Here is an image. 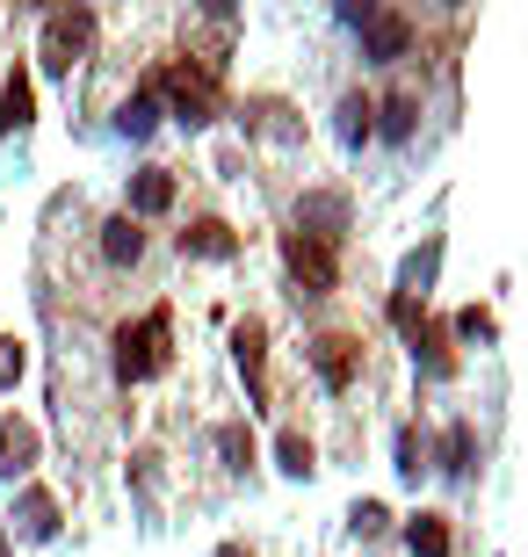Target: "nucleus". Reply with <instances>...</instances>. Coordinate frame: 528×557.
I'll return each mask as SVG.
<instances>
[{
  "label": "nucleus",
  "instance_id": "f8f14e48",
  "mask_svg": "<svg viewBox=\"0 0 528 557\" xmlns=\"http://www.w3.org/2000/svg\"><path fill=\"white\" fill-rule=\"evenodd\" d=\"M341 225H347V203H341V196H305L297 232H311V239H341Z\"/></svg>",
  "mask_w": 528,
  "mask_h": 557
},
{
  "label": "nucleus",
  "instance_id": "c85d7f7f",
  "mask_svg": "<svg viewBox=\"0 0 528 557\" xmlns=\"http://www.w3.org/2000/svg\"><path fill=\"white\" fill-rule=\"evenodd\" d=\"M0 557H8V543H0Z\"/></svg>",
  "mask_w": 528,
  "mask_h": 557
},
{
  "label": "nucleus",
  "instance_id": "4be33fe9",
  "mask_svg": "<svg viewBox=\"0 0 528 557\" xmlns=\"http://www.w3.org/2000/svg\"><path fill=\"white\" fill-rule=\"evenodd\" d=\"M470 449H478V442H470V428L456 420V428H449V442H442V471L449 478H470Z\"/></svg>",
  "mask_w": 528,
  "mask_h": 557
},
{
  "label": "nucleus",
  "instance_id": "393cba45",
  "mask_svg": "<svg viewBox=\"0 0 528 557\" xmlns=\"http://www.w3.org/2000/svg\"><path fill=\"white\" fill-rule=\"evenodd\" d=\"M420 471H427V449H420V434L406 428L398 434V478H420Z\"/></svg>",
  "mask_w": 528,
  "mask_h": 557
},
{
  "label": "nucleus",
  "instance_id": "9d476101",
  "mask_svg": "<svg viewBox=\"0 0 528 557\" xmlns=\"http://www.w3.org/2000/svg\"><path fill=\"white\" fill-rule=\"evenodd\" d=\"M37 463V428L29 420H0V478H22Z\"/></svg>",
  "mask_w": 528,
  "mask_h": 557
},
{
  "label": "nucleus",
  "instance_id": "b1692460",
  "mask_svg": "<svg viewBox=\"0 0 528 557\" xmlns=\"http://www.w3.org/2000/svg\"><path fill=\"white\" fill-rule=\"evenodd\" d=\"M218 456L232 463V471H246V463H254V442H246V428H218Z\"/></svg>",
  "mask_w": 528,
  "mask_h": 557
},
{
  "label": "nucleus",
  "instance_id": "7ed1b4c3",
  "mask_svg": "<svg viewBox=\"0 0 528 557\" xmlns=\"http://www.w3.org/2000/svg\"><path fill=\"white\" fill-rule=\"evenodd\" d=\"M87 44H95V15H87V8L44 15V65H51V73H73V65L87 59Z\"/></svg>",
  "mask_w": 528,
  "mask_h": 557
},
{
  "label": "nucleus",
  "instance_id": "2eb2a0df",
  "mask_svg": "<svg viewBox=\"0 0 528 557\" xmlns=\"http://www.w3.org/2000/svg\"><path fill=\"white\" fill-rule=\"evenodd\" d=\"M116 131H123V138H152V131H160V95H152V81L116 109Z\"/></svg>",
  "mask_w": 528,
  "mask_h": 557
},
{
  "label": "nucleus",
  "instance_id": "cd10ccee",
  "mask_svg": "<svg viewBox=\"0 0 528 557\" xmlns=\"http://www.w3.org/2000/svg\"><path fill=\"white\" fill-rule=\"evenodd\" d=\"M218 557H246V550H240V543H224V550H218Z\"/></svg>",
  "mask_w": 528,
  "mask_h": 557
},
{
  "label": "nucleus",
  "instance_id": "9b49d317",
  "mask_svg": "<svg viewBox=\"0 0 528 557\" xmlns=\"http://www.w3.org/2000/svg\"><path fill=\"white\" fill-rule=\"evenodd\" d=\"M29 109H37V95H29V73H8L0 81V138H15V131H29Z\"/></svg>",
  "mask_w": 528,
  "mask_h": 557
},
{
  "label": "nucleus",
  "instance_id": "1a4fd4ad",
  "mask_svg": "<svg viewBox=\"0 0 528 557\" xmlns=\"http://www.w3.org/2000/svg\"><path fill=\"white\" fill-rule=\"evenodd\" d=\"M160 210H174V174H167V166L131 174V210H123V218H160Z\"/></svg>",
  "mask_w": 528,
  "mask_h": 557
},
{
  "label": "nucleus",
  "instance_id": "a211bd4d",
  "mask_svg": "<svg viewBox=\"0 0 528 557\" xmlns=\"http://www.w3.org/2000/svg\"><path fill=\"white\" fill-rule=\"evenodd\" d=\"M377 116H384V124H377V131H384L391 145H406L413 131H420V102H413V95H391V102L377 109Z\"/></svg>",
  "mask_w": 528,
  "mask_h": 557
},
{
  "label": "nucleus",
  "instance_id": "20e7f679",
  "mask_svg": "<svg viewBox=\"0 0 528 557\" xmlns=\"http://www.w3.org/2000/svg\"><path fill=\"white\" fill-rule=\"evenodd\" d=\"M283 261H290V275L311 289V297H326V289L341 283V261H333V239H311V232H290L283 239Z\"/></svg>",
  "mask_w": 528,
  "mask_h": 557
},
{
  "label": "nucleus",
  "instance_id": "f257e3e1",
  "mask_svg": "<svg viewBox=\"0 0 528 557\" xmlns=\"http://www.w3.org/2000/svg\"><path fill=\"white\" fill-rule=\"evenodd\" d=\"M160 362H167V311H145L138 326H116V376L123 384H145Z\"/></svg>",
  "mask_w": 528,
  "mask_h": 557
},
{
  "label": "nucleus",
  "instance_id": "423d86ee",
  "mask_svg": "<svg viewBox=\"0 0 528 557\" xmlns=\"http://www.w3.org/2000/svg\"><path fill=\"white\" fill-rule=\"evenodd\" d=\"M311 370H319L326 392H347V384H355V370H363V348H355V341H341V333H326V341H311Z\"/></svg>",
  "mask_w": 528,
  "mask_h": 557
},
{
  "label": "nucleus",
  "instance_id": "bb28decb",
  "mask_svg": "<svg viewBox=\"0 0 528 557\" xmlns=\"http://www.w3.org/2000/svg\"><path fill=\"white\" fill-rule=\"evenodd\" d=\"M456 333H464V341H492V311H478V305H470L464 319H456Z\"/></svg>",
  "mask_w": 528,
  "mask_h": 557
},
{
  "label": "nucleus",
  "instance_id": "ddd939ff",
  "mask_svg": "<svg viewBox=\"0 0 528 557\" xmlns=\"http://www.w3.org/2000/svg\"><path fill=\"white\" fill-rule=\"evenodd\" d=\"M138 253H145L138 218H109V225H102V261H109V269H131Z\"/></svg>",
  "mask_w": 528,
  "mask_h": 557
},
{
  "label": "nucleus",
  "instance_id": "5701e85b",
  "mask_svg": "<svg viewBox=\"0 0 528 557\" xmlns=\"http://www.w3.org/2000/svg\"><path fill=\"white\" fill-rule=\"evenodd\" d=\"M22 370H29V348H22L15 333H0V392H15Z\"/></svg>",
  "mask_w": 528,
  "mask_h": 557
},
{
  "label": "nucleus",
  "instance_id": "4468645a",
  "mask_svg": "<svg viewBox=\"0 0 528 557\" xmlns=\"http://www.w3.org/2000/svg\"><path fill=\"white\" fill-rule=\"evenodd\" d=\"M182 253H204V261H232V253H240V239H232V225L204 218V225H188V232H182Z\"/></svg>",
  "mask_w": 528,
  "mask_h": 557
},
{
  "label": "nucleus",
  "instance_id": "a878e982",
  "mask_svg": "<svg viewBox=\"0 0 528 557\" xmlns=\"http://www.w3.org/2000/svg\"><path fill=\"white\" fill-rule=\"evenodd\" d=\"M347 521H355V529H363V536H384V507H377V499H363V507H355V515H347Z\"/></svg>",
  "mask_w": 528,
  "mask_h": 557
},
{
  "label": "nucleus",
  "instance_id": "aec40b11",
  "mask_svg": "<svg viewBox=\"0 0 528 557\" xmlns=\"http://www.w3.org/2000/svg\"><path fill=\"white\" fill-rule=\"evenodd\" d=\"M275 463H283L290 478H311V471H319V456H311L305 434H283V442H275Z\"/></svg>",
  "mask_w": 528,
  "mask_h": 557
},
{
  "label": "nucleus",
  "instance_id": "f3484780",
  "mask_svg": "<svg viewBox=\"0 0 528 557\" xmlns=\"http://www.w3.org/2000/svg\"><path fill=\"white\" fill-rule=\"evenodd\" d=\"M406 543H413V557H449V521L442 515H413Z\"/></svg>",
  "mask_w": 528,
  "mask_h": 557
},
{
  "label": "nucleus",
  "instance_id": "412c9836",
  "mask_svg": "<svg viewBox=\"0 0 528 557\" xmlns=\"http://www.w3.org/2000/svg\"><path fill=\"white\" fill-rule=\"evenodd\" d=\"M413 362H420V370L427 376H449V370H456V362H449V348H442V333H413Z\"/></svg>",
  "mask_w": 528,
  "mask_h": 557
},
{
  "label": "nucleus",
  "instance_id": "6e6552de",
  "mask_svg": "<svg viewBox=\"0 0 528 557\" xmlns=\"http://www.w3.org/2000/svg\"><path fill=\"white\" fill-rule=\"evenodd\" d=\"M15 536L22 543H51V536H59V499L29 485V493L15 499Z\"/></svg>",
  "mask_w": 528,
  "mask_h": 557
},
{
  "label": "nucleus",
  "instance_id": "6ab92c4d",
  "mask_svg": "<svg viewBox=\"0 0 528 557\" xmlns=\"http://www.w3.org/2000/svg\"><path fill=\"white\" fill-rule=\"evenodd\" d=\"M434 261H442V239H427V247L406 261V289H398V297H427V283H434Z\"/></svg>",
  "mask_w": 528,
  "mask_h": 557
},
{
  "label": "nucleus",
  "instance_id": "39448f33",
  "mask_svg": "<svg viewBox=\"0 0 528 557\" xmlns=\"http://www.w3.org/2000/svg\"><path fill=\"white\" fill-rule=\"evenodd\" d=\"M355 29H363V59L369 65H398V59H406V44H413V22L391 15V8H369Z\"/></svg>",
  "mask_w": 528,
  "mask_h": 557
},
{
  "label": "nucleus",
  "instance_id": "dca6fc26",
  "mask_svg": "<svg viewBox=\"0 0 528 557\" xmlns=\"http://www.w3.org/2000/svg\"><path fill=\"white\" fill-rule=\"evenodd\" d=\"M333 138H341L347 152H355V145H369V138H377V109H369L363 95H347L341 116H333Z\"/></svg>",
  "mask_w": 528,
  "mask_h": 557
},
{
  "label": "nucleus",
  "instance_id": "0eeeda50",
  "mask_svg": "<svg viewBox=\"0 0 528 557\" xmlns=\"http://www.w3.org/2000/svg\"><path fill=\"white\" fill-rule=\"evenodd\" d=\"M232 362H240V376H246V398H254V406H268V333L254 326V319H246L240 333H232Z\"/></svg>",
  "mask_w": 528,
  "mask_h": 557
},
{
  "label": "nucleus",
  "instance_id": "f03ea898",
  "mask_svg": "<svg viewBox=\"0 0 528 557\" xmlns=\"http://www.w3.org/2000/svg\"><path fill=\"white\" fill-rule=\"evenodd\" d=\"M152 95H160V102L174 109V116H182L188 131L218 116V87H210V73H204V65H167L160 81H152Z\"/></svg>",
  "mask_w": 528,
  "mask_h": 557
}]
</instances>
